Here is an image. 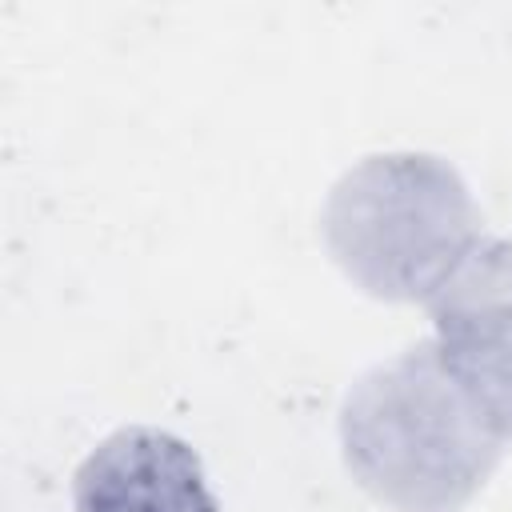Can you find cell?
Listing matches in <instances>:
<instances>
[{"label":"cell","instance_id":"obj_2","mask_svg":"<svg viewBox=\"0 0 512 512\" xmlns=\"http://www.w3.org/2000/svg\"><path fill=\"white\" fill-rule=\"evenodd\" d=\"M320 232L360 292L428 308L484 240V216L444 156L380 152L332 184Z\"/></svg>","mask_w":512,"mask_h":512},{"label":"cell","instance_id":"obj_3","mask_svg":"<svg viewBox=\"0 0 512 512\" xmlns=\"http://www.w3.org/2000/svg\"><path fill=\"white\" fill-rule=\"evenodd\" d=\"M76 512H220L196 448L148 424L104 436L72 476Z\"/></svg>","mask_w":512,"mask_h":512},{"label":"cell","instance_id":"obj_4","mask_svg":"<svg viewBox=\"0 0 512 512\" xmlns=\"http://www.w3.org/2000/svg\"><path fill=\"white\" fill-rule=\"evenodd\" d=\"M436 324V352L452 380L464 388L472 408L484 424L512 440V296H496L472 308L440 312Z\"/></svg>","mask_w":512,"mask_h":512},{"label":"cell","instance_id":"obj_1","mask_svg":"<svg viewBox=\"0 0 512 512\" xmlns=\"http://www.w3.org/2000/svg\"><path fill=\"white\" fill-rule=\"evenodd\" d=\"M500 436L444 368L436 340L368 368L340 404L352 480L396 512H464L500 464Z\"/></svg>","mask_w":512,"mask_h":512}]
</instances>
